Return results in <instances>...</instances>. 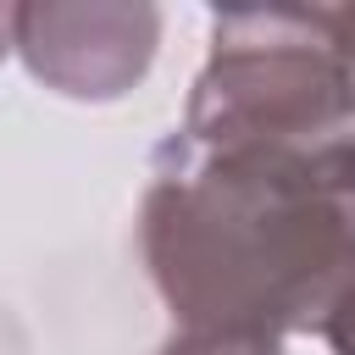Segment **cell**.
<instances>
[{
    "mask_svg": "<svg viewBox=\"0 0 355 355\" xmlns=\"http://www.w3.org/2000/svg\"><path fill=\"white\" fill-rule=\"evenodd\" d=\"M133 239L183 333H316L355 272V139L322 150H194L166 139Z\"/></svg>",
    "mask_w": 355,
    "mask_h": 355,
    "instance_id": "6da1fadb",
    "label": "cell"
},
{
    "mask_svg": "<svg viewBox=\"0 0 355 355\" xmlns=\"http://www.w3.org/2000/svg\"><path fill=\"white\" fill-rule=\"evenodd\" d=\"M355 128L338 6H239L211 17L183 128L194 150H322Z\"/></svg>",
    "mask_w": 355,
    "mask_h": 355,
    "instance_id": "7a4b0ae2",
    "label": "cell"
},
{
    "mask_svg": "<svg viewBox=\"0 0 355 355\" xmlns=\"http://www.w3.org/2000/svg\"><path fill=\"white\" fill-rule=\"evenodd\" d=\"M161 6L150 0H28L11 6V50L67 100H122L155 61Z\"/></svg>",
    "mask_w": 355,
    "mask_h": 355,
    "instance_id": "3957f363",
    "label": "cell"
},
{
    "mask_svg": "<svg viewBox=\"0 0 355 355\" xmlns=\"http://www.w3.org/2000/svg\"><path fill=\"white\" fill-rule=\"evenodd\" d=\"M155 355H288L283 338H255V333H172Z\"/></svg>",
    "mask_w": 355,
    "mask_h": 355,
    "instance_id": "277c9868",
    "label": "cell"
},
{
    "mask_svg": "<svg viewBox=\"0 0 355 355\" xmlns=\"http://www.w3.org/2000/svg\"><path fill=\"white\" fill-rule=\"evenodd\" d=\"M316 338H327L333 355H355V272L338 283V294L316 316Z\"/></svg>",
    "mask_w": 355,
    "mask_h": 355,
    "instance_id": "5b68a950",
    "label": "cell"
},
{
    "mask_svg": "<svg viewBox=\"0 0 355 355\" xmlns=\"http://www.w3.org/2000/svg\"><path fill=\"white\" fill-rule=\"evenodd\" d=\"M338 28H344V55H349V72H355V6H338ZM355 139V128H349Z\"/></svg>",
    "mask_w": 355,
    "mask_h": 355,
    "instance_id": "8992f818",
    "label": "cell"
},
{
    "mask_svg": "<svg viewBox=\"0 0 355 355\" xmlns=\"http://www.w3.org/2000/svg\"><path fill=\"white\" fill-rule=\"evenodd\" d=\"M11 55V6H0V61Z\"/></svg>",
    "mask_w": 355,
    "mask_h": 355,
    "instance_id": "52a82bcc",
    "label": "cell"
}]
</instances>
